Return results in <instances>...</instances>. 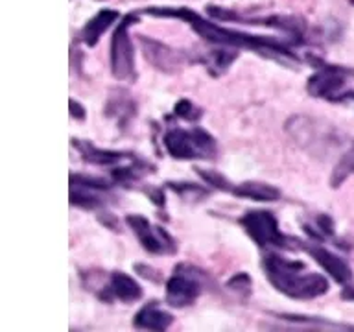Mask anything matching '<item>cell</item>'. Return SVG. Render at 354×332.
Wrapping results in <instances>:
<instances>
[{
  "label": "cell",
  "instance_id": "obj_11",
  "mask_svg": "<svg viewBox=\"0 0 354 332\" xmlns=\"http://www.w3.org/2000/svg\"><path fill=\"white\" fill-rule=\"evenodd\" d=\"M100 297L107 299V301L109 299H120L124 303H133V301L142 297V290H140V286H138V282L135 279H131L126 273L115 271L109 277L105 292L100 293Z\"/></svg>",
  "mask_w": 354,
  "mask_h": 332
},
{
  "label": "cell",
  "instance_id": "obj_4",
  "mask_svg": "<svg viewBox=\"0 0 354 332\" xmlns=\"http://www.w3.org/2000/svg\"><path fill=\"white\" fill-rule=\"evenodd\" d=\"M137 17L127 15L116 26L111 39V71L118 80H131L135 76V50L129 39V28L135 24Z\"/></svg>",
  "mask_w": 354,
  "mask_h": 332
},
{
  "label": "cell",
  "instance_id": "obj_21",
  "mask_svg": "<svg viewBox=\"0 0 354 332\" xmlns=\"http://www.w3.org/2000/svg\"><path fill=\"white\" fill-rule=\"evenodd\" d=\"M348 2H351V4H354V0H348Z\"/></svg>",
  "mask_w": 354,
  "mask_h": 332
},
{
  "label": "cell",
  "instance_id": "obj_18",
  "mask_svg": "<svg viewBox=\"0 0 354 332\" xmlns=\"http://www.w3.org/2000/svg\"><path fill=\"white\" fill-rule=\"evenodd\" d=\"M354 174V142L353 146L343 154V157L337 160L336 168L332 172V177H330V183L332 187H339L347 177H351Z\"/></svg>",
  "mask_w": 354,
  "mask_h": 332
},
{
  "label": "cell",
  "instance_id": "obj_14",
  "mask_svg": "<svg viewBox=\"0 0 354 332\" xmlns=\"http://www.w3.org/2000/svg\"><path fill=\"white\" fill-rule=\"evenodd\" d=\"M74 146L80 149V154H82L83 159L98 166H116L118 163H124V160L131 159V155L120 154V151H109V149L94 148L93 144L80 142V140H74Z\"/></svg>",
  "mask_w": 354,
  "mask_h": 332
},
{
  "label": "cell",
  "instance_id": "obj_5",
  "mask_svg": "<svg viewBox=\"0 0 354 332\" xmlns=\"http://www.w3.org/2000/svg\"><path fill=\"white\" fill-rule=\"evenodd\" d=\"M201 293V273L192 266H177L166 284V301L176 308L192 304Z\"/></svg>",
  "mask_w": 354,
  "mask_h": 332
},
{
  "label": "cell",
  "instance_id": "obj_8",
  "mask_svg": "<svg viewBox=\"0 0 354 332\" xmlns=\"http://www.w3.org/2000/svg\"><path fill=\"white\" fill-rule=\"evenodd\" d=\"M109 190V183L94 177L72 176L71 177V201L72 205H82L87 209L100 207L105 203V192Z\"/></svg>",
  "mask_w": 354,
  "mask_h": 332
},
{
  "label": "cell",
  "instance_id": "obj_10",
  "mask_svg": "<svg viewBox=\"0 0 354 332\" xmlns=\"http://www.w3.org/2000/svg\"><path fill=\"white\" fill-rule=\"evenodd\" d=\"M144 55L146 59L153 66H157L159 71L165 72H176L177 68H181L183 63H187L185 55L176 52V50L168 48L165 44L151 41V39H142Z\"/></svg>",
  "mask_w": 354,
  "mask_h": 332
},
{
  "label": "cell",
  "instance_id": "obj_12",
  "mask_svg": "<svg viewBox=\"0 0 354 332\" xmlns=\"http://www.w3.org/2000/svg\"><path fill=\"white\" fill-rule=\"evenodd\" d=\"M308 253L314 257L315 262H319L321 268L330 273V277L336 282L343 284L345 288H351V281H353V273H351V268L347 266L345 260H342L339 257H336L334 253H330L328 249L325 248H308Z\"/></svg>",
  "mask_w": 354,
  "mask_h": 332
},
{
  "label": "cell",
  "instance_id": "obj_19",
  "mask_svg": "<svg viewBox=\"0 0 354 332\" xmlns=\"http://www.w3.org/2000/svg\"><path fill=\"white\" fill-rule=\"evenodd\" d=\"M176 115L185 118V120H198L199 116H201V111H199L198 107H194L188 100H181V102L176 105Z\"/></svg>",
  "mask_w": 354,
  "mask_h": 332
},
{
  "label": "cell",
  "instance_id": "obj_16",
  "mask_svg": "<svg viewBox=\"0 0 354 332\" xmlns=\"http://www.w3.org/2000/svg\"><path fill=\"white\" fill-rule=\"evenodd\" d=\"M229 190L234 196L254 199V201H277L281 198V192L275 187L266 185V183H242V185H236V187H229Z\"/></svg>",
  "mask_w": 354,
  "mask_h": 332
},
{
  "label": "cell",
  "instance_id": "obj_15",
  "mask_svg": "<svg viewBox=\"0 0 354 332\" xmlns=\"http://www.w3.org/2000/svg\"><path fill=\"white\" fill-rule=\"evenodd\" d=\"M118 19V11L115 10H102L98 15H94L91 21L87 22V26L83 28V41L88 46H94L98 43L100 37L104 35L111 28V24Z\"/></svg>",
  "mask_w": 354,
  "mask_h": 332
},
{
  "label": "cell",
  "instance_id": "obj_3",
  "mask_svg": "<svg viewBox=\"0 0 354 332\" xmlns=\"http://www.w3.org/2000/svg\"><path fill=\"white\" fill-rule=\"evenodd\" d=\"M165 146L176 159H210L216 154L214 138L199 127H174L165 135Z\"/></svg>",
  "mask_w": 354,
  "mask_h": 332
},
{
  "label": "cell",
  "instance_id": "obj_6",
  "mask_svg": "<svg viewBox=\"0 0 354 332\" xmlns=\"http://www.w3.org/2000/svg\"><path fill=\"white\" fill-rule=\"evenodd\" d=\"M240 223L260 248L286 246L288 240L279 229V221L268 210H249L248 214H243L240 218Z\"/></svg>",
  "mask_w": 354,
  "mask_h": 332
},
{
  "label": "cell",
  "instance_id": "obj_1",
  "mask_svg": "<svg viewBox=\"0 0 354 332\" xmlns=\"http://www.w3.org/2000/svg\"><path fill=\"white\" fill-rule=\"evenodd\" d=\"M149 15H160V17H176V19H181L192 26L196 32L201 35L203 39L210 41V43L216 44H227V46H240V48H249L254 50V52H260V54H268L271 57H288V59H295L290 50L284 46L279 41H271V39L266 37H257V35H249V33L236 32V30H229V28H221L214 22L205 21L203 17H199L198 13H194L192 10L188 8H159V10H153V8H148L146 10Z\"/></svg>",
  "mask_w": 354,
  "mask_h": 332
},
{
  "label": "cell",
  "instance_id": "obj_20",
  "mask_svg": "<svg viewBox=\"0 0 354 332\" xmlns=\"http://www.w3.org/2000/svg\"><path fill=\"white\" fill-rule=\"evenodd\" d=\"M71 109H72V116H76V118H83V116H85L83 107H80L74 100H71Z\"/></svg>",
  "mask_w": 354,
  "mask_h": 332
},
{
  "label": "cell",
  "instance_id": "obj_9",
  "mask_svg": "<svg viewBox=\"0 0 354 332\" xmlns=\"http://www.w3.org/2000/svg\"><path fill=\"white\" fill-rule=\"evenodd\" d=\"M345 85V72L337 66H319V71L308 80V93L315 98L337 100Z\"/></svg>",
  "mask_w": 354,
  "mask_h": 332
},
{
  "label": "cell",
  "instance_id": "obj_17",
  "mask_svg": "<svg viewBox=\"0 0 354 332\" xmlns=\"http://www.w3.org/2000/svg\"><path fill=\"white\" fill-rule=\"evenodd\" d=\"M236 59V52H227V50H216V52H209L205 55L201 63L209 68L212 74H220L225 68L232 65V61Z\"/></svg>",
  "mask_w": 354,
  "mask_h": 332
},
{
  "label": "cell",
  "instance_id": "obj_7",
  "mask_svg": "<svg viewBox=\"0 0 354 332\" xmlns=\"http://www.w3.org/2000/svg\"><path fill=\"white\" fill-rule=\"evenodd\" d=\"M127 223L137 234V238L142 243V248L149 253L155 255H170L176 253V242L170 237V232L159 225L149 223L144 216H127Z\"/></svg>",
  "mask_w": 354,
  "mask_h": 332
},
{
  "label": "cell",
  "instance_id": "obj_13",
  "mask_svg": "<svg viewBox=\"0 0 354 332\" xmlns=\"http://www.w3.org/2000/svg\"><path fill=\"white\" fill-rule=\"evenodd\" d=\"M171 321L174 317L168 312L159 308L155 303H148L138 310L133 325L137 329H144V331H166L171 325Z\"/></svg>",
  "mask_w": 354,
  "mask_h": 332
},
{
  "label": "cell",
  "instance_id": "obj_2",
  "mask_svg": "<svg viewBox=\"0 0 354 332\" xmlns=\"http://www.w3.org/2000/svg\"><path fill=\"white\" fill-rule=\"evenodd\" d=\"M264 271L270 282L281 293L293 299L319 297L328 290V282L317 273H304V266L281 255L270 253L264 257Z\"/></svg>",
  "mask_w": 354,
  "mask_h": 332
}]
</instances>
